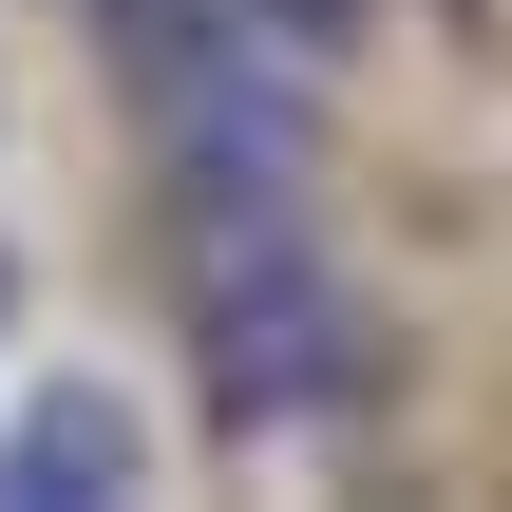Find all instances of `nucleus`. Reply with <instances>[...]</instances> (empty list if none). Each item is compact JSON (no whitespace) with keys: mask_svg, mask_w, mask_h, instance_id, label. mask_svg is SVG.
I'll return each instance as SVG.
<instances>
[{"mask_svg":"<svg viewBox=\"0 0 512 512\" xmlns=\"http://www.w3.org/2000/svg\"><path fill=\"white\" fill-rule=\"evenodd\" d=\"M171 247H190V361H209V418L285 437V418H342L380 380V323L361 285L323 266L304 190H171Z\"/></svg>","mask_w":512,"mask_h":512,"instance_id":"obj_1","label":"nucleus"},{"mask_svg":"<svg viewBox=\"0 0 512 512\" xmlns=\"http://www.w3.org/2000/svg\"><path fill=\"white\" fill-rule=\"evenodd\" d=\"M133 475H152V437H133L95 380H38L19 437H0V512H95V494H133Z\"/></svg>","mask_w":512,"mask_h":512,"instance_id":"obj_2","label":"nucleus"},{"mask_svg":"<svg viewBox=\"0 0 512 512\" xmlns=\"http://www.w3.org/2000/svg\"><path fill=\"white\" fill-rule=\"evenodd\" d=\"M247 19H266V38H304V57H323V38H342V19H361V0H247Z\"/></svg>","mask_w":512,"mask_h":512,"instance_id":"obj_3","label":"nucleus"}]
</instances>
